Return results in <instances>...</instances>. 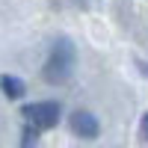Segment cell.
<instances>
[{"label": "cell", "instance_id": "6da1fadb", "mask_svg": "<svg viewBox=\"0 0 148 148\" xmlns=\"http://www.w3.org/2000/svg\"><path fill=\"white\" fill-rule=\"evenodd\" d=\"M71 71H74V45L68 39H56V45L51 47V56L42 68V77L56 86V83H65Z\"/></svg>", "mask_w": 148, "mask_h": 148}, {"label": "cell", "instance_id": "7a4b0ae2", "mask_svg": "<svg viewBox=\"0 0 148 148\" xmlns=\"http://www.w3.org/2000/svg\"><path fill=\"white\" fill-rule=\"evenodd\" d=\"M27 125L39 127V130H51L56 121H59V107L53 101H42V104H33V107H24L21 110Z\"/></svg>", "mask_w": 148, "mask_h": 148}, {"label": "cell", "instance_id": "3957f363", "mask_svg": "<svg viewBox=\"0 0 148 148\" xmlns=\"http://www.w3.org/2000/svg\"><path fill=\"white\" fill-rule=\"evenodd\" d=\"M71 130L77 133L80 139H95L98 136V119L92 113H86V110H77V113L71 116Z\"/></svg>", "mask_w": 148, "mask_h": 148}, {"label": "cell", "instance_id": "277c9868", "mask_svg": "<svg viewBox=\"0 0 148 148\" xmlns=\"http://www.w3.org/2000/svg\"><path fill=\"white\" fill-rule=\"evenodd\" d=\"M0 89H3L6 98H21L24 92H27V86H24V80L12 77V74H3V77H0Z\"/></svg>", "mask_w": 148, "mask_h": 148}, {"label": "cell", "instance_id": "5b68a950", "mask_svg": "<svg viewBox=\"0 0 148 148\" xmlns=\"http://www.w3.org/2000/svg\"><path fill=\"white\" fill-rule=\"evenodd\" d=\"M139 133H142V139H148V116L142 119V130H139Z\"/></svg>", "mask_w": 148, "mask_h": 148}, {"label": "cell", "instance_id": "8992f818", "mask_svg": "<svg viewBox=\"0 0 148 148\" xmlns=\"http://www.w3.org/2000/svg\"><path fill=\"white\" fill-rule=\"evenodd\" d=\"M139 68H142V74H148V65L145 62H139Z\"/></svg>", "mask_w": 148, "mask_h": 148}]
</instances>
